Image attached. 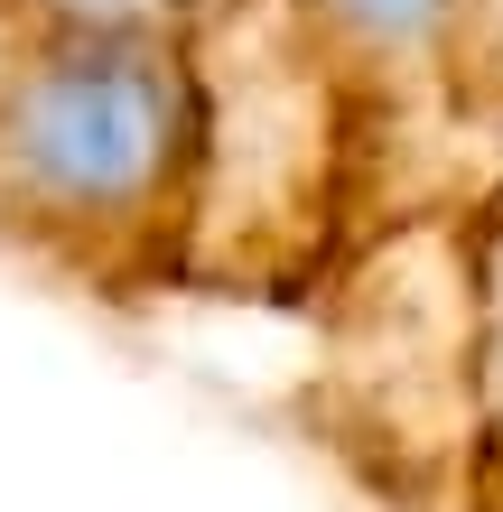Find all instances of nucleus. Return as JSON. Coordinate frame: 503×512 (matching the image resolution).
Segmentation results:
<instances>
[{"instance_id": "1", "label": "nucleus", "mask_w": 503, "mask_h": 512, "mask_svg": "<svg viewBox=\"0 0 503 512\" xmlns=\"http://www.w3.org/2000/svg\"><path fill=\"white\" fill-rule=\"evenodd\" d=\"M205 75L168 28H28L0 47V252L84 298L196 289Z\"/></svg>"}, {"instance_id": "2", "label": "nucleus", "mask_w": 503, "mask_h": 512, "mask_svg": "<svg viewBox=\"0 0 503 512\" xmlns=\"http://www.w3.org/2000/svg\"><path fill=\"white\" fill-rule=\"evenodd\" d=\"M327 56L364 149V233L392 243L448 196V149L466 140L448 112V0H289Z\"/></svg>"}, {"instance_id": "3", "label": "nucleus", "mask_w": 503, "mask_h": 512, "mask_svg": "<svg viewBox=\"0 0 503 512\" xmlns=\"http://www.w3.org/2000/svg\"><path fill=\"white\" fill-rule=\"evenodd\" d=\"M457 298H466V401H476V438L503 475V187L466 205L457 224Z\"/></svg>"}, {"instance_id": "4", "label": "nucleus", "mask_w": 503, "mask_h": 512, "mask_svg": "<svg viewBox=\"0 0 503 512\" xmlns=\"http://www.w3.org/2000/svg\"><path fill=\"white\" fill-rule=\"evenodd\" d=\"M448 112L466 140H503V0H448Z\"/></svg>"}, {"instance_id": "5", "label": "nucleus", "mask_w": 503, "mask_h": 512, "mask_svg": "<svg viewBox=\"0 0 503 512\" xmlns=\"http://www.w3.org/2000/svg\"><path fill=\"white\" fill-rule=\"evenodd\" d=\"M215 10L224 0H0V38H28V28H168V38H187Z\"/></svg>"}]
</instances>
